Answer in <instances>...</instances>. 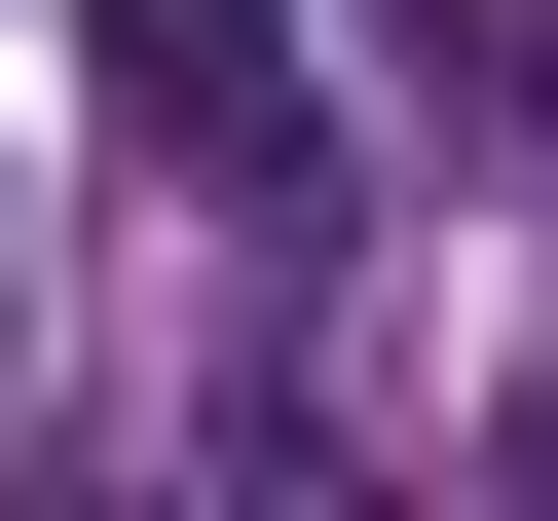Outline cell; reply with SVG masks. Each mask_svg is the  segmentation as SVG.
<instances>
[{
    "label": "cell",
    "instance_id": "6da1fadb",
    "mask_svg": "<svg viewBox=\"0 0 558 521\" xmlns=\"http://www.w3.org/2000/svg\"><path fill=\"white\" fill-rule=\"evenodd\" d=\"M75 112H112L186 223H260V260L336 223V75H299V0H75Z\"/></svg>",
    "mask_w": 558,
    "mask_h": 521
},
{
    "label": "cell",
    "instance_id": "7a4b0ae2",
    "mask_svg": "<svg viewBox=\"0 0 558 521\" xmlns=\"http://www.w3.org/2000/svg\"><path fill=\"white\" fill-rule=\"evenodd\" d=\"M0 521H149V484H75V447H38V484H0Z\"/></svg>",
    "mask_w": 558,
    "mask_h": 521
}]
</instances>
